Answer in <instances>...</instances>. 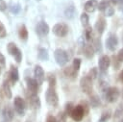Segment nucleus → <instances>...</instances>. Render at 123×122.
Returning a JSON list of instances; mask_svg holds the SVG:
<instances>
[{
    "instance_id": "nucleus-42",
    "label": "nucleus",
    "mask_w": 123,
    "mask_h": 122,
    "mask_svg": "<svg viewBox=\"0 0 123 122\" xmlns=\"http://www.w3.org/2000/svg\"><path fill=\"white\" fill-rule=\"evenodd\" d=\"M117 59L119 60V61H120V62H123V48L119 50L118 55H117Z\"/></svg>"
},
{
    "instance_id": "nucleus-27",
    "label": "nucleus",
    "mask_w": 123,
    "mask_h": 122,
    "mask_svg": "<svg viewBox=\"0 0 123 122\" xmlns=\"http://www.w3.org/2000/svg\"><path fill=\"white\" fill-rule=\"evenodd\" d=\"M74 108L75 107H73V104L71 103V102H69V103H66V105H65V114L66 115H70L71 116V113H72V111H73V110H74Z\"/></svg>"
},
{
    "instance_id": "nucleus-48",
    "label": "nucleus",
    "mask_w": 123,
    "mask_h": 122,
    "mask_svg": "<svg viewBox=\"0 0 123 122\" xmlns=\"http://www.w3.org/2000/svg\"><path fill=\"white\" fill-rule=\"evenodd\" d=\"M119 122H123V118H122V119H121V120H120Z\"/></svg>"
},
{
    "instance_id": "nucleus-7",
    "label": "nucleus",
    "mask_w": 123,
    "mask_h": 122,
    "mask_svg": "<svg viewBox=\"0 0 123 122\" xmlns=\"http://www.w3.org/2000/svg\"><path fill=\"white\" fill-rule=\"evenodd\" d=\"M53 33L58 37H64L68 33V26L65 23H57L53 27Z\"/></svg>"
},
{
    "instance_id": "nucleus-33",
    "label": "nucleus",
    "mask_w": 123,
    "mask_h": 122,
    "mask_svg": "<svg viewBox=\"0 0 123 122\" xmlns=\"http://www.w3.org/2000/svg\"><path fill=\"white\" fill-rule=\"evenodd\" d=\"M66 116L67 115L65 114V112H62V111L59 112L57 117V122H66Z\"/></svg>"
},
{
    "instance_id": "nucleus-50",
    "label": "nucleus",
    "mask_w": 123,
    "mask_h": 122,
    "mask_svg": "<svg viewBox=\"0 0 123 122\" xmlns=\"http://www.w3.org/2000/svg\"><path fill=\"white\" fill-rule=\"evenodd\" d=\"M122 97H123V90H122Z\"/></svg>"
},
{
    "instance_id": "nucleus-8",
    "label": "nucleus",
    "mask_w": 123,
    "mask_h": 122,
    "mask_svg": "<svg viewBox=\"0 0 123 122\" xmlns=\"http://www.w3.org/2000/svg\"><path fill=\"white\" fill-rule=\"evenodd\" d=\"M84 115H85V110L81 105L76 106L71 113V117L74 121H81L83 119Z\"/></svg>"
},
{
    "instance_id": "nucleus-44",
    "label": "nucleus",
    "mask_w": 123,
    "mask_h": 122,
    "mask_svg": "<svg viewBox=\"0 0 123 122\" xmlns=\"http://www.w3.org/2000/svg\"><path fill=\"white\" fill-rule=\"evenodd\" d=\"M46 122H57V118L53 115H48L46 118Z\"/></svg>"
},
{
    "instance_id": "nucleus-10",
    "label": "nucleus",
    "mask_w": 123,
    "mask_h": 122,
    "mask_svg": "<svg viewBox=\"0 0 123 122\" xmlns=\"http://www.w3.org/2000/svg\"><path fill=\"white\" fill-rule=\"evenodd\" d=\"M34 74H35V78L37 81L38 85L39 84H42V82L44 81L45 76H44V71H43V69H42V67L40 65H36Z\"/></svg>"
},
{
    "instance_id": "nucleus-43",
    "label": "nucleus",
    "mask_w": 123,
    "mask_h": 122,
    "mask_svg": "<svg viewBox=\"0 0 123 122\" xmlns=\"http://www.w3.org/2000/svg\"><path fill=\"white\" fill-rule=\"evenodd\" d=\"M81 106L83 107V109H84V110H85V114L87 113V112H88V105L86 104V102H82V105H81Z\"/></svg>"
},
{
    "instance_id": "nucleus-6",
    "label": "nucleus",
    "mask_w": 123,
    "mask_h": 122,
    "mask_svg": "<svg viewBox=\"0 0 123 122\" xmlns=\"http://www.w3.org/2000/svg\"><path fill=\"white\" fill-rule=\"evenodd\" d=\"M13 106H14V110L15 111L19 114V115H24L25 113V110H26V104L24 102V100L19 97L16 96L13 100Z\"/></svg>"
},
{
    "instance_id": "nucleus-13",
    "label": "nucleus",
    "mask_w": 123,
    "mask_h": 122,
    "mask_svg": "<svg viewBox=\"0 0 123 122\" xmlns=\"http://www.w3.org/2000/svg\"><path fill=\"white\" fill-rule=\"evenodd\" d=\"M19 79V74H18V70L15 66L12 65L11 66V69H10V72H9V80L10 82L12 83V85H13L15 82H17Z\"/></svg>"
},
{
    "instance_id": "nucleus-32",
    "label": "nucleus",
    "mask_w": 123,
    "mask_h": 122,
    "mask_svg": "<svg viewBox=\"0 0 123 122\" xmlns=\"http://www.w3.org/2000/svg\"><path fill=\"white\" fill-rule=\"evenodd\" d=\"M47 80H48L49 86L50 87H55V85H56V77L54 75H49Z\"/></svg>"
},
{
    "instance_id": "nucleus-41",
    "label": "nucleus",
    "mask_w": 123,
    "mask_h": 122,
    "mask_svg": "<svg viewBox=\"0 0 123 122\" xmlns=\"http://www.w3.org/2000/svg\"><path fill=\"white\" fill-rule=\"evenodd\" d=\"M4 66H5V58L0 53V68L2 69V68H4Z\"/></svg>"
},
{
    "instance_id": "nucleus-18",
    "label": "nucleus",
    "mask_w": 123,
    "mask_h": 122,
    "mask_svg": "<svg viewBox=\"0 0 123 122\" xmlns=\"http://www.w3.org/2000/svg\"><path fill=\"white\" fill-rule=\"evenodd\" d=\"M106 28V20L103 17H99L97 22L95 23V29L99 34H102Z\"/></svg>"
},
{
    "instance_id": "nucleus-17",
    "label": "nucleus",
    "mask_w": 123,
    "mask_h": 122,
    "mask_svg": "<svg viewBox=\"0 0 123 122\" xmlns=\"http://www.w3.org/2000/svg\"><path fill=\"white\" fill-rule=\"evenodd\" d=\"M97 7H98V3L96 0H89L85 4V10L87 12H93Z\"/></svg>"
},
{
    "instance_id": "nucleus-2",
    "label": "nucleus",
    "mask_w": 123,
    "mask_h": 122,
    "mask_svg": "<svg viewBox=\"0 0 123 122\" xmlns=\"http://www.w3.org/2000/svg\"><path fill=\"white\" fill-rule=\"evenodd\" d=\"M45 98H46V102L47 104H49L50 106H57L58 105V102H59V98H58V94L55 90L54 87H48L47 91H46V95H45Z\"/></svg>"
},
{
    "instance_id": "nucleus-47",
    "label": "nucleus",
    "mask_w": 123,
    "mask_h": 122,
    "mask_svg": "<svg viewBox=\"0 0 123 122\" xmlns=\"http://www.w3.org/2000/svg\"><path fill=\"white\" fill-rule=\"evenodd\" d=\"M119 78H120V80L123 82V70L120 72V75H119Z\"/></svg>"
},
{
    "instance_id": "nucleus-39",
    "label": "nucleus",
    "mask_w": 123,
    "mask_h": 122,
    "mask_svg": "<svg viewBox=\"0 0 123 122\" xmlns=\"http://www.w3.org/2000/svg\"><path fill=\"white\" fill-rule=\"evenodd\" d=\"M94 45H95V48H96V51H101V41L99 38H95L94 39Z\"/></svg>"
},
{
    "instance_id": "nucleus-36",
    "label": "nucleus",
    "mask_w": 123,
    "mask_h": 122,
    "mask_svg": "<svg viewBox=\"0 0 123 122\" xmlns=\"http://www.w3.org/2000/svg\"><path fill=\"white\" fill-rule=\"evenodd\" d=\"M19 11H20V5H19V4H15V5H12V6L11 7V12H12V13H14V14L18 13Z\"/></svg>"
},
{
    "instance_id": "nucleus-24",
    "label": "nucleus",
    "mask_w": 123,
    "mask_h": 122,
    "mask_svg": "<svg viewBox=\"0 0 123 122\" xmlns=\"http://www.w3.org/2000/svg\"><path fill=\"white\" fill-rule=\"evenodd\" d=\"M89 102H90V106H91L92 108H97V107L101 104L100 98H99L97 95H92V96H90Z\"/></svg>"
},
{
    "instance_id": "nucleus-16",
    "label": "nucleus",
    "mask_w": 123,
    "mask_h": 122,
    "mask_svg": "<svg viewBox=\"0 0 123 122\" xmlns=\"http://www.w3.org/2000/svg\"><path fill=\"white\" fill-rule=\"evenodd\" d=\"M2 114H3V118H4V120H5L6 122H10V121H12V118H13V110H12V109L10 108L9 106L4 108Z\"/></svg>"
},
{
    "instance_id": "nucleus-46",
    "label": "nucleus",
    "mask_w": 123,
    "mask_h": 122,
    "mask_svg": "<svg viewBox=\"0 0 123 122\" xmlns=\"http://www.w3.org/2000/svg\"><path fill=\"white\" fill-rule=\"evenodd\" d=\"M111 2L114 5H119V6H123V0H111Z\"/></svg>"
},
{
    "instance_id": "nucleus-11",
    "label": "nucleus",
    "mask_w": 123,
    "mask_h": 122,
    "mask_svg": "<svg viewBox=\"0 0 123 122\" xmlns=\"http://www.w3.org/2000/svg\"><path fill=\"white\" fill-rule=\"evenodd\" d=\"M27 87H28V90L31 92V93H37V88H38V83L36 79H33V78H27Z\"/></svg>"
},
{
    "instance_id": "nucleus-45",
    "label": "nucleus",
    "mask_w": 123,
    "mask_h": 122,
    "mask_svg": "<svg viewBox=\"0 0 123 122\" xmlns=\"http://www.w3.org/2000/svg\"><path fill=\"white\" fill-rule=\"evenodd\" d=\"M6 8H7V5H6V3L3 1V0H0V11H5L6 10Z\"/></svg>"
},
{
    "instance_id": "nucleus-4",
    "label": "nucleus",
    "mask_w": 123,
    "mask_h": 122,
    "mask_svg": "<svg viewBox=\"0 0 123 122\" xmlns=\"http://www.w3.org/2000/svg\"><path fill=\"white\" fill-rule=\"evenodd\" d=\"M80 86L83 90V92H85L86 94H91L92 92V80L86 75L85 77H83L80 81Z\"/></svg>"
},
{
    "instance_id": "nucleus-12",
    "label": "nucleus",
    "mask_w": 123,
    "mask_h": 122,
    "mask_svg": "<svg viewBox=\"0 0 123 122\" xmlns=\"http://www.w3.org/2000/svg\"><path fill=\"white\" fill-rule=\"evenodd\" d=\"M106 44H107V47H108L109 50L114 51L115 48H116V46H117V44H118V40H117L116 36H114V35L110 36L108 37L107 41H106Z\"/></svg>"
},
{
    "instance_id": "nucleus-37",
    "label": "nucleus",
    "mask_w": 123,
    "mask_h": 122,
    "mask_svg": "<svg viewBox=\"0 0 123 122\" xmlns=\"http://www.w3.org/2000/svg\"><path fill=\"white\" fill-rule=\"evenodd\" d=\"M104 12H105V14H106L107 16H111V15L114 13V9H113L112 7H111V6H109Z\"/></svg>"
},
{
    "instance_id": "nucleus-26",
    "label": "nucleus",
    "mask_w": 123,
    "mask_h": 122,
    "mask_svg": "<svg viewBox=\"0 0 123 122\" xmlns=\"http://www.w3.org/2000/svg\"><path fill=\"white\" fill-rule=\"evenodd\" d=\"M122 115H123V104L121 103V104L116 108L113 116H114V118H118V117H120V116H122Z\"/></svg>"
},
{
    "instance_id": "nucleus-20",
    "label": "nucleus",
    "mask_w": 123,
    "mask_h": 122,
    "mask_svg": "<svg viewBox=\"0 0 123 122\" xmlns=\"http://www.w3.org/2000/svg\"><path fill=\"white\" fill-rule=\"evenodd\" d=\"M63 73H64V75H65L66 77L71 78V79H74V78L76 77V75H77V71H76L73 67H71V66L65 67L64 70H63Z\"/></svg>"
},
{
    "instance_id": "nucleus-40",
    "label": "nucleus",
    "mask_w": 123,
    "mask_h": 122,
    "mask_svg": "<svg viewBox=\"0 0 123 122\" xmlns=\"http://www.w3.org/2000/svg\"><path fill=\"white\" fill-rule=\"evenodd\" d=\"M119 60L117 59V57H114L113 56V67L115 68V69H118V67H119Z\"/></svg>"
},
{
    "instance_id": "nucleus-51",
    "label": "nucleus",
    "mask_w": 123,
    "mask_h": 122,
    "mask_svg": "<svg viewBox=\"0 0 123 122\" xmlns=\"http://www.w3.org/2000/svg\"><path fill=\"white\" fill-rule=\"evenodd\" d=\"M0 73H1V68H0Z\"/></svg>"
},
{
    "instance_id": "nucleus-15",
    "label": "nucleus",
    "mask_w": 123,
    "mask_h": 122,
    "mask_svg": "<svg viewBox=\"0 0 123 122\" xmlns=\"http://www.w3.org/2000/svg\"><path fill=\"white\" fill-rule=\"evenodd\" d=\"M28 102H29V105H31L32 108L34 109H37L40 107V100L37 95V93H31L30 96L28 97Z\"/></svg>"
},
{
    "instance_id": "nucleus-9",
    "label": "nucleus",
    "mask_w": 123,
    "mask_h": 122,
    "mask_svg": "<svg viewBox=\"0 0 123 122\" xmlns=\"http://www.w3.org/2000/svg\"><path fill=\"white\" fill-rule=\"evenodd\" d=\"M36 32L37 35L39 36H46L49 33V26L46 22L44 21H39L37 25H36Z\"/></svg>"
},
{
    "instance_id": "nucleus-5",
    "label": "nucleus",
    "mask_w": 123,
    "mask_h": 122,
    "mask_svg": "<svg viewBox=\"0 0 123 122\" xmlns=\"http://www.w3.org/2000/svg\"><path fill=\"white\" fill-rule=\"evenodd\" d=\"M119 94L120 92L117 87H114V86L109 87L106 90V100L110 103H113L118 99Z\"/></svg>"
},
{
    "instance_id": "nucleus-19",
    "label": "nucleus",
    "mask_w": 123,
    "mask_h": 122,
    "mask_svg": "<svg viewBox=\"0 0 123 122\" xmlns=\"http://www.w3.org/2000/svg\"><path fill=\"white\" fill-rule=\"evenodd\" d=\"M84 54L87 59H91L94 56V48L90 44H86L84 48Z\"/></svg>"
},
{
    "instance_id": "nucleus-34",
    "label": "nucleus",
    "mask_w": 123,
    "mask_h": 122,
    "mask_svg": "<svg viewBox=\"0 0 123 122\" xmlns=\"http://www.w3.org/2000/svg\"><path fill=\"white\" fill-rule=\"evenodd\" d=\"M87 76L91 79V80H94L95 78H96V76H97V69L95 68V67H93V68H91L89 71H88V74H87Z\"/></svg>"
},
{
    "instance_id": "nucleus-38",
    "label": "nucleus",
    "mask_w": 123,
    "mask_h": 122,
    "mask_svg": "<svg viewBox=\"0 0 123 122\" xmlns=\"http://www.w3.org/2000/svg\"><path fill=\"white\" fill-rule=\"evenodd\" d=\"M7 36V32H6V29L4 27V25L2 24V22L0 21V37L3 38Z\"/></svg>"
},
{
    "instance_id": "nucleus-30",
    "label": "nucleus",
    "mask_w": 123,
    "mask_h": 122,
    "mask_svg": "<svg viewBox=\"0 0 123 122\" xmlns=\"http://www.w3.org/2000/svg\"><path fill=\"white\" fill-rule=\"evenodd\" d=\"M111 117V111L108 110V111H104L101 115V118H100V122H107Z\"/></svg>"
},
{
    "instance_id": "nucleus-3",
    "label": "nucleus",
    "mask_w": 123,
    "mask_h": 122,
    "mask_svg": "<svg viewBox=\"0 0 123 122\" xmlns=\"http://www.w3.org/2000/svg\"><path fill=\"white\" fill-rule=\"evenodd\" d=\"M7 49H8V52L10 53V55H12L15 59L16 62L19 63L22 60V53L19 50V48L16 46V44L14 42H10L7 46Z\"/></svg>"
},
{
    "instance_id": "nucleus-22",
    "label": "nucleus",
    "mask_w": 123,
    "mask_h": 122,
    "mask_svg": "<svg viewBox=\"0 0 123 122\" xmlns=\"http://www.w3.org/2000/svg\"><path fill=\"white\" fill-rule=\"evenodd\" d=\"M75 13H76V10H75V8H74L73 6L67 7V8L65 9V11H64L65 16H66L67 18H69V19L73 18V17L75 16Z\"/></svg>"
},
{
    "instance_id": "nucleus-1",
    "label": "nucleus",
    "mask_w": 123,
    "mask_h": 122,
    "mask_svg": "<svg viewBox=\"0 0 123 122\" xmlns=\"http://www.w3.org/2000/svg\"><path fill=\"white\" fill-rule=\"evenodd\" d=\"M54 57H55V60L57 61V63L61 66L66 64L67 61H68V55L62 49H60V48L56 49L55 52H54Z\"/></svg>"
},
{
    "instance_id": "nucleus-49",
    "label": "nucleus",
    "mask_w": 123,
    "mask_h": 122,
    "mask_svg": "<svg viewBox=\"0 0 123 122\" xmlns=\"http://www.w3.org/2000/svg\"><path fill=\"white\" fill-rule=\"evenodd\" d=\"M26 122H32V121H30V120H27V121H26Z\"/></svg>"
},
{
    "instance_id": "nucleus-29",
    "label": "nucleus",
    "mask_w": 123,
    "mask_h": 122,
    "mask_svg": "<svg viewBox=\"0 0 123 122\" xmlns=\"http://www.w3.org/2000/svg\"><path fill=\"white\" fill-rule=\"evenodd\" d=\"M88 21H89V18H88V15L86 14V13H82V15H81V22H82V24H83V26L84 27H87V25H88Z\"/></svg>"
},
{
    "instance_id": "nucleus-14",
    "label": "nucleus",
    "mask_w": 123,
    "mask_h": 122,
    "mask_svg": "<svg viewBox=\"0 0 123 122\" xmlns=\"http://www.w3.org/2000/svg\"><path fill=\"white\" fill-rule=\"evenodd\" d=\"M110 64H111V61H110V58L107 55H104L100 58V60H99V68H100L101 71H103V72L106 71L109 68Z\"/></svg>"
},
{
    "instance_id": "nucleus-21",
    "label": "nucleus",
    "mask_w": 123,
    "mask_h": 122,
    "mask_svg": "<svg viewBox=\"0 0 123 122\" xmlns=\"http://www.w3.org/2000/svg\"><path fill=\"white\" fill-rule=\"evenodd\" d=\"M2 88H3V92H4V95L8 98V99H10V98H12V91H11V88H10V85H9V82L7 81H5L4 83H3V86H2Z\"/></svg>"
},
{
    "instance_id": "nucleus-28",
    "label": "nucleus",
    "mask_w": 123,
    "mask_h": 122,
    "mask_svg": "<svg viewBox=\"0 0 123 122\" xmlns=\"http://www.w3.org/2000/svg\"><path fill=\"white\" fill-rule=\"evenodd\" d=\"M109 6H110L109 1H107V0H103V1H101V2L98 4V9H99L100 11L104 12V11H105Z\"/></svg>"
},
{
    "instance_id": "nucleus-31",
    "label": "nucleus",
    "mask_w": 123,
    "mask_h": 122,
    "mask_svg": "<svg viewBox=\"0 0 123 122\" xmlns=\"http://www.w3.org/2000/svg\"><path fill=\"white\" fill-rule=\"evenodd\" d=\"M81 62H82L81 59H78V58L74 59V60H73V64H72V67H73V68H74L76 71H78V70L80 69V66H81Z\"/></svg>"
},
{
    "instance_id": "nucleus-25",
    "label": "nucleus",
    "mask_w": 123,
    "mask_h": 122,
    "mask_svg": "<svg viewBox=\"0 0 123 122\" xmlns=\"http://www.w3.org/2000/svg\"><path fill=\"white\" fill-rule=\"evenodd\" d=\"M19 37L21 39H27L28 37V31H27V28L25 25H22L19 29Z\"/></svg>"
},
{
    "instance_id": "nucleus-23",
    "label": "nucleus",
    "mask_w": 123,
    "mask_h": 122,
    "mask_svg": "<svg viewBox=\"0 0 123 122\" xmlns=\"http://www.w3.org/2000/svg\"><path fill=\"white\" fill-rule=\"evenodd\" d=\"M38 58L42 61H47L49 59V55L46 49L44 48H39L38 49Z\"/></svg>"
},
{
    "instance_id": "nucleus-35",
    "label": "nucleus",
    "mask_w": 123,
    "mask_h": 122,
    "mask_svg": "<svg viewBox=\"0 0 123 122\" xmlns=\"http://www.w3.org/2000/svg\"><path fill=\"white\" fill-rule=\"evenodd\" d=\"M91 35H92V29H91V27H86V29L85 30V37H86V40H90Z\"/></svg>"
}]
</instances>
